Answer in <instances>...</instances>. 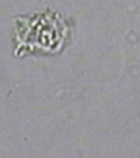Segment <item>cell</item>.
Here are the masks:
<instances>
[{
    "mask_svg": "<svg viewBox=\"0 0 140 158\" xmlns=\"http://www.w3.org/2000/svg\"><path fill=\"white\" fill-rule=\"evenodd\" d=\"M126 41L130 44H136L140 41V37L138 33H136L135 31H130L128 32V35H126Z\"/></svg>",
    "mask_w": 140,
    "mask_h": 158,
    "instance_id": "cell-2",
    "label": "cell"
},
{
    "mask_svg": "<svg viewBox=\"0 0 140 158\" xmlns=\"http://www.w3.org/2000/svg\"><path fill=\"white\" fill-rule=\"evenodd\" d=\"M66 28L60 15L52 10H42L14 19L12 27L13 55H52L61 50Z\"/></svg>",
    "mask_w": 140,
    "mask_h": 158,
    "instance_id": "cell-1",
    "label": "cell"
},
{
    "mask_svg": "<svg viewBox=\"0 0 140 158\" xmlns=\"http://www.w3.org/2000/svg\"><path fill=\"white\" fill-rule=\"evenodd\" d=\"M128 74L132 77H140V68L137 66H132L128 69Z\"/></svg>",
    "mask_w": 140,
    "mask_h": 158,
    "instance_id": "cell-3",
    "label": "cell"
},
{
    "mask_svg": "<svg viewBox=\"0 0 140 158\" xmlns=\"http://www.w3.org/2000/svg\"><path fill=\"white\" fill-rule=\"evenodd\" d=\"M139 117H140V113H139Z\"/></svg>",
    "mask_w": 140,
    "mask_h": 158,
    "instance_id": "cell-4",
    "label": "cell"
}]
</instances>
